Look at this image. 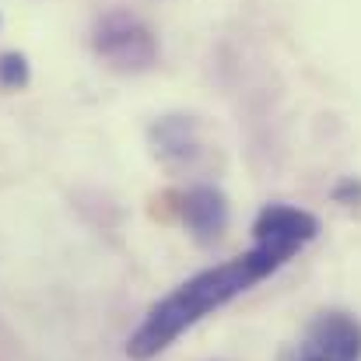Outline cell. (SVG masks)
Masks as SVG:
<instances>
[{"label": "cell", "instance_id": "ba28073f", "mask_svg": "<svg viewBox=\"0 0 361 361\" xmlns=\"http://www.w3.org/2000/svg\"><path fill=\"white\" fill-rule=\"evenodd\" d=\"M334 200H341V204H355V200H361V183L358 179H344L337 190H334Z\"/></svg>", "mask_w": 361, "mask_h": 361}, {"label": "cell", "instance_id": "5b68a950", "mask_svg": "<svg viewBox=\"0 0 361 361\" xmlns=\"http://www.w3.org/2000/svg\"><path fill=\"white\" fill-rule=\"evenodd\" d=\"M179 214H183V225L200 245H214V242L225 235L228 228V197L218 190V186H193L183 193L179 200Z\"/></svg>", "mask_w": 361, "mask_h": 361}, {"label": "cell", "instance_id": "3957f363", "mask_svg": "<svg viewBox=\"0 0 361 361\" xmlns=\"http://www.w3.org/2000/svg\"><path fill=\"white\" fill-rule=\"evenodd\" d=\"M284 361H361V323L351 312L326 309L312 316Z\"/></svg>", "mask_w": 361, "mask_h": 361}, {"label": "cell", "instance_id": "6da1fadb", "mask_svg": "<svg viewBox=\"0 0 361 361\" xmlns=\"http://www.w3.org/2000/svg\"><path fill=\"white\" fill-rule=\"evenodd\" d=\"M284 263L252 245L249 252L232 256L218 267L200 270L197 277L183 281L176 291H169L161 302H154L147 309V316L140 319V326L130 334L126 341V355L133 361H147L158 358L165 348H172L190 326H197L204 316L218 312L221 305H228L232 298L245 295L249 288H256L259 281H267L270 274H277Z\"/></svg>", "mask_w": 361, "mask_h": 361}, {"label": "cell", "instance_id": "7a4b0ae2", "mask_svg": "<svg viewBox=\"0 0 361 361\" xmlns=\"http://www.w3.org/2000/svg\"><path fill=\"white\" fill-rule=\"evenodd\" d=\"M95 53L120 74H140L158 63V39L154 32L126 11H106L92 32Z\"/></svg>", "mask_w": 361, "mask_h": 361}, {"label": "cell", "instance_id": "8992f818", "mask_svg": "<svg viewBox=\"0 0 361 361\" xmlns=\"http://www.w3.org/2000/svg\"><path fill=\"white\" fill-rule=\"evenodd\" d=\"M154 144H158L154 151H158V154H165V158H190V154H197L193 123L179 120V116L158 123V126H154Z\"/></svg>", "mask_w": 361, "mask_h": 361}, {"label": "cell", "instance_id": "52a82bcc", "mask_svg": "<svg viewBox=\"0 0 361 361\" xmlns=\"http://www.w3.org/2000/svg\"><path fill=\"white\" fill-rule=\"evenodd\" d=\"M28 78H32V71H28L25 53H4L0 56V88L18 92V88L28 85Z\"/></svg>", "mask_w": 361, "mask_h": 361}, {"label": "cell", "instance_id": "277c9868", "mask_svg": "<svg viewBox=\"0 0 361 361\" xmlns=\"http://www.w3.org/2000/svg\"><path fill=\"white\" fill-rule=\"evenodd\" d=\"M319 235V218L291 207V204H267L252 221V239L259 249L274 252L281 263H288L295 252H302Z\"/></svg>", "mask_w": 361, "mask_h": 361}]
</instances>
